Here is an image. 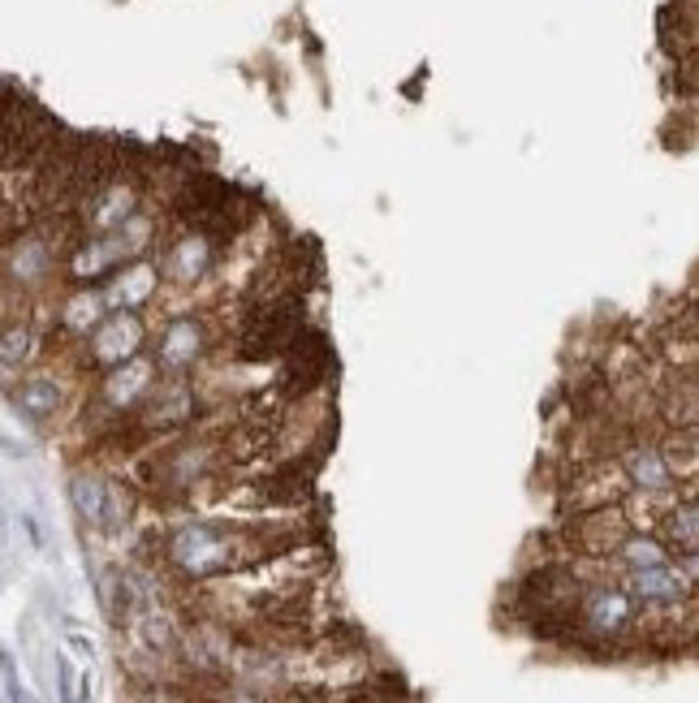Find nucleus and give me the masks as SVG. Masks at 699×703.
Segmentation results:
<instances>
[{
  "label": "nucleus",
  "instance_id": "obj_1",
  "mask_svg": "<svg viewBox=\"0 0 699 703\" xmlns=\"http://www.w3.org/2000/svg\"><path fill=\"white\" fill-rule=\"evenodd\" d=\"M173 561L182 565L186 574L208 578V574H225L233 565V540L216 527H186L173 540Z\"/></svg>",
  "mask_w": 699,
  "mask_h": 703
},
{
  "label": "nucleus",
  "instance_id": "obj_2",
  "mask_svg": "<svg viewBox=\"0 0 699 703\" xmlns=\"http://www.w3.org/2000/svg\"><path fill=\"white\" fill-rule=\"evenodd\" d=\"M70 501L78 509V518L95 531H117L121 527V505L113 484H104L100 475H74L70 479Z\"/></svg>",
  "mask_w": 699,
  "mask_h": 703
},
{
  "label": "nucleus",
  "instance_id": "obj_3",
  "mask_svg": "<svg viewBox=\"0 0 699 703\" xmlns=\"http://www.w3.org/2000/svg\"><path fill=\"white\" fill-rule=\"evenodd\" d=\"M579 609H583L587 630L609 634V639H613V634H622L630 622H635V600H630V591H622V587H592V591H583Z\"/></svg>",
  "mask_w": 699,
  "mask_h": 703
},
{
  "label": "nucleus",
  "instance_id": "obj_4",
  "mask_svg": "<svg viewBox=\"0 0 699 703\" xmlns=\"http://www.w3.org/2000/svg\"><path fill=\"white\" fill-rule=\"evenodd\" d=\"M691 578H678L674 565H643V570H630V600L635 604H661V609H669V604H678L682 596H687Z\"/></svg>",
  "mask_w": 699,
  "mask_h": 703
},
{
  "label": "nucleus",
  "instance_id": "obj_5",
  "mask_svg": "<svg viewBox=\"0 0 699 703\" xmlns=\"http://www.w3.org/2000/svg\"><path fill=\"white\" fill-rule=\"evenodd\" d=\"M130 212H134V186H126V182H104L100 190L87 195V225L95 233L126 225Z\"/></svg>",
  "mask_w": 699,
  "mask_h": 703
},
{
  "label": "nucleus",
  "instance_id": "obj_6",
  "mask_svg": "<svg viewBox=\"0 0 699 703\" xmlns=\"http://www.w3.org/2000/svg\"><path fill=\"white\" fill-rule=\"evenodd\" d=\"M143 346V324L134 315H117L95 333V363L100 367H121L126 358Z\"/></svg>",
  "mask_w": 699,
  "mask_h": 703
},
{
  "label": "nucleus",
  "instance_id": "obj_7",
  "mask_svg": "<svg viewBox=\"0 0 699 703\" xmlns=\"http://www.w3.org/2000/svg\"><path fill=\"white\" fill-rule=\"evenodd\" d=\"M626 479L643 492H665L674 484V471H669L661 449H630L626 453Z\"/></svg>",
  "mask_w": 699,
  "mask_h": 703
},
{
  "label": "nucleus",
  "instance_id": "obj_8",
  "mask_svg": "<svg viewBox=\"0 0 699 703\" xmlns=\"http://www.w3.org/2000/svg\"><path fill=\"white\" fill-rule=\"evenodd\" d=\"M661 535H665V544L674 548V553L695 561V548H699V514H695V505L682 501V505L669 509L665 522H661Z\"/></svg>",
  "mask_w": 699,
  "mask_h": 703
},
{
  "label": "nucleus",
  "instance_id": "obj_9",
  "mask_svg": "<svg viewBox=\"0 0 699 703\" xmlns=\"http://www.w3.org/2000/svg\"><path fill=\"white\" fill-rule=\"evenodd\" d=\"M199 324L195 320H177L169 333L160 337V363L169 367V371H182L186 363H195V354H199Z\"/></svg>",
  "mask_w": 699,
  "mask_h": 703
},
{
  "label": "nucleus",
  "instance_id": "obj_10",
  "mask_svg": "<svg viewBox=\"0 0 699 703\" xmlns=\"http://www.w3.org/2000/svg\"><path fill=\"white\" fill-rule=\"evenodd\" d=\"M108 371H113V376H108L104 397L113 406H130L139 393L152 389V367L147 363H121V367H108Z\"/></svg>",
  "mask_w": 699,
  "mask_h": 703
},
{
  "label": "nucleus",
  "instance_id": "obj_11",
  "mask_svg": "<svg viewBox=\"0 0 699 703\" xmlns=\"http://www.w3.org/2000/svg\"><path fill=\"white\" fill-rule=\"evenodd\" d=\"M57 406H61V389L52 380H44V376L26 380L18 389V410H22V415H31V419H52V415H57Z\"/></svg>",
  "mask_w": 699,
  "mask_h": 703
},
{
  "label": "nucleus",
  "instance_id": "obj_12",
  "mask_svg": "<svg viewBox=\"0 0 699 703\" xmlns=\"http://www.w3.org/2000/svg\"><path fill=\"white\" fill-rule=\"evenodd\" d=\"M164 264H169V272L177 281H190V277H199L203 264H208V242L203 238H182V242H173L169 246V255H164Z\"/></svg>",
  "mask_w": 699,
  "mask_h": 703
},
{
  "label": "nucleus",
  "instance_id": "obj_13",
  "mask_svg": "<svg viewBox=\"0 0 699 703\" xmlns=\"http://www.w3.org/2000/svg\"><path fill=\"white\" fill-rule=\"evenodd\" d=\"M100 596H104V613L113 617V626H121V622H130V617H134V587H130V578L121 570L104 574Z\"/></svg>",
  "mask_w": 699,
  "mask_h": 703
},
{
  "label": "nucleus",
  "instance_id": "obj_14",
  "mask_svg": "<svg viewBox=\"0 0 699 703\" xmlns=\"http://www.w3.org/2000/svg\"><path fill=\"white\" fill-rule=\"evenodd\" d=\"M613 553H618L630 570H643V565H665L669 561V553L656 540H643V535H626V540L613 548Z\"/></svg>",
  "mask_w": 699,
  "mask_h": 703
},
{
  "label": "nucleus",
  "instance_id": "obj_15",
  "mask_svg": "<svg viewBox=\"0 0 699 703\" xmlns=\"http://www.w3.org/2000/svg\"><path fill=\"white\" fill-rule=\"evenodd\" d=\"M35 350L31 328H5L0 333V371H18Z\"/></svg>",
  "mask_w": 699,
  "mask_h": 703
},
{
  "label": "nucleus",
  "instance_id": "obj_16",
  "mask_svg": "<svg viewBox=\"0 0 699 703\" xmlns=\"http://www.w3.org/2000/svg\"><path fill=\"white\" fill-rule=\"evenodd\" d=\"M152 289H156V268H152V264H130V268H126V277H121V285H117V294H113V302H117L121 294H130L126 302H130V307H134V302L152 298Z\"/></svg>",
  "mask_w": 699,
  "mask_h": 703
},
{
  "label": "nucleus",
  "instance_id": "obj_17",
  "mask_svg": "<svg viewBox=\"0 0 699 703\" xmlns=\"http://www.w3.org/2000/svg\"><path fill=\"white\" fill-rule=\"evenodd\" d=\"M311 703H376V695L367 686H346V691H320L311 695Z\"/></svg>",
  "mask_w": 699,
  "mask_h": 703
},
{
  "label": "nucleus",
  "instance_id": "obj_18",
  "mask_svg": "<svg viewBox=\"0 0 699 703\" xmlns=\"http://www.w3.org/2000/svg\"><path fill=\"white\" fill-rule=\"evenodd\" d=\"M95 315H100V302H95V294H82V298L74 302V311H70V324L82 328V333H91Z\"/></svg>",
  "mask_w": 699,
  "mask_h": 703
},
{
  "label": "nucleus",
  "instance_id": "obj_19",
  "mask_svg": "<svg viewBox=\"0 0 699 703\" xmlns=\"http://www.w3.org/2000/svg\"><path fill=\"white\" fill-rule=\"evenodd\" d=\"M57 673H61V703H78V691H74V665H70V656H57Z\"/></svg>",
  "mask_w": 699,
  "mask_h": 703
},
{
  "label": "nucleus",
  "instance_id": "obj_20",
  "mask_svg": "<svg viewBox=\"0 0 699 703\" xmlns=\"http://www.w3.org/2000/svg\"><path fill=\"white\" fill-rule=\"evenodd\" d=\"M9 535V514H5V505H0V540Z\"/></svg>",
  "mask_w": 699,
  "mask_h": 703
},
{
  "label": "nucleus",
  "instance_id": "obj_21",
  "mask_svg": "<svg viewBox=\"0 0 699 703\" xmlns=\"http://www.w3.org/2000/svg\"><path fill=\"white\" fill-rule=\"evenodd\" d=\"M0 703H9V699H5V695H0Z\"/></svg>",
  "mask_w": 699,
  "mask_h": 703
}]
</instances>
